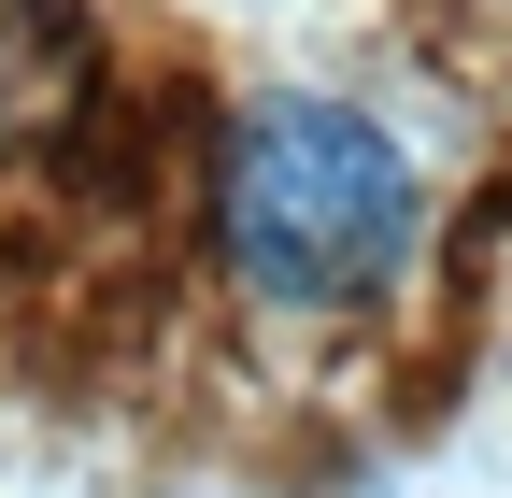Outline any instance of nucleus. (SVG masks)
Returning a JSON list of instances; mask_svg holds the SVG:
<instances>
[{
	"label": "nucleus",
	"mask_w": 512,
	"mask_h": 498,
	"mask_svg": "<svg viewBox=\"0 0 512 498\" xmlns=\"http://www.w3.org/2000/svg\"><path fill=\"white\" fill-rule=\"evenodd\" d=\"M413 228H427V185L399 157V129L328 86H285L256 100L228 157H214V242H228V285H256L271 314H356L413 271Z\"/></svg>",
	"instance_id": "obj_1"
},
{
	"label": "nucleus",
	"mask_w": 512,
	"mask_h": 498,
	"mask_svg": "<svg viewBox=\"0 0 512 498\" xmlns=\"http://www.w3.org/2000/svg\"><path fill=\"white\" fill-rule=\"evenodd\" d=\"M498 15H512V0H498Z\"/></svg>",
	"instance_id": "obj_2"
}]
</instances>
